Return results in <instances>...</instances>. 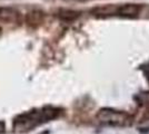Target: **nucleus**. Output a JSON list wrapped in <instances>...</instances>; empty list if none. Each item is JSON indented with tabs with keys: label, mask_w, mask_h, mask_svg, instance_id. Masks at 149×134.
Instances as JSON below:
<instances>
[{
	"label": "nucleus",
	"mask_w": 149,
	"mask_h": 134,
	"mask_svg": "<svg viewBox=\"0 0 149 134\" xmlns=\"http://www.w3.org/2000/svg\"><path fill=\"white\" fill-rule=\"evenodd\" d=\"M44 20V13L38 10H33L27 13L26 16V22L31 27H37L39 26Z\"/></svg>",
	"instance_id": "nucleus-4"
},
{
	"label": "nucleus",
	"mask_w": 149,
	"mask_h": 134,
	"mask_svg": "<svg viewBox=\"0 0 149 134\" xmlns=\"http://www.w3.org/2000/svg\"><path fill=\"white\" fill-rule=\"evenodd\" d=\"M100 122L108 125H125L129 122V116L123 112L113 111V109H104L98 114Z\"/></svg>",
	"instance_id": "nucleus-2"
},
{
	"label": "nucleus",
	"mask_w": 149,
	"mask_h": 134,
	"mask_svg": "<svg viewBox=\"0 0 149 134\" xmlns=\"http://www.w3.org/2000/svg\"><path fill=\"white\" fill-rule=\"evenodd\" d=\"M58 109L54 107H46L41 109H35L17 116L13 122V128L16 131H29L38 125L49 122L50 120L57 117Z\"/></svg>",
	"instance_id": "nucleus-1"
},
{
	"label": "nucleus",
	"mask_w": 149,
	"mask_h": 134,
	"mask_svg": "<svg viewBox=\"0 0 149 134\" xmlns=\"http://www.w3.org/2000/svg\"><path fill=\"white\" fill-rule=\"evenodd\" d=\"M21 20V15L13 8H0V21L5 24H18Z\"/></svg>",
	"instance_id": "nucleus-3"
},
{
	"label": "nucleus",
	"mask_w": 149,
	"mask_h": 134,
	"mask_svg": "<svg viewBox=\"0 0 149 134\" xmlns=\"http://www.w3.org/2000/svg\"><path fill=\"white\" fill-rule=\"evenodd\" d=\"M146 76H147V78H148V81H149V66L147 67V72H146Z\"/></svg>",
	"instance_id": "nucleus-8"
},
{
	"label": "nucleus",
	"mask_w": 149,
	"mask_h": 134,
	"mask_svg": "<svg viewBox=\"0 0 149 134\" xmlns=\"http://www.w3.org/2000/svg\"><path fill=\"white\" fill-rule=\"evenodd\" d=\"M1 32H2V29H1V27H0V35H1Z\"/></svg>",
	"instance_id": "nucleus-9"
},
{
	"label": "nucleus",
	"mask_w": 149,
	"mask_h": 134,
	"mask_svg": "<svg viewBox=\"0 0 149 134\" xmlns=\"http://www.w3.org/2000/svg\"><path fill=\"white\" fill-rule=\"evenodd\" d=\"M139 11V7L136 5H123L118 8V13L120 16H126V17H132L136 16Z\"/></svg>",
	"instance_id": "nucleus-5"
},
{
	"label": "nucleus",
	"mask_w": 149,
	"mask_h": 134,
	"mask_svg": "<svg viewBox=\"0 0 149 134\" xmlns=\"http://www.w3.org/2000/svg\"><path fill=\"white\" fill-rule=\"evenodd\" d=\"M77 16H78L77 13L70 11V10H63V11H61V13H60V17L63 18V19H74Z\"/></svg>",
	"instance_id": "nucleus-6"
},
{
	"label": "nucleus",
	"mask_w": 149,
	"mask_h": 134,
	"mask_svg": "<svg viewBox=\"0 0 149 134\" xmlns=\"http://www.w3.org/2000/svg\"><path fill=\"white\" fill-rule=\"evenodd\" d=\"M3 131H5V123L2 121H0V134L3 133Z\"/></svg>",
	"instance_id": "nucleus-7"
}]
</instances>
